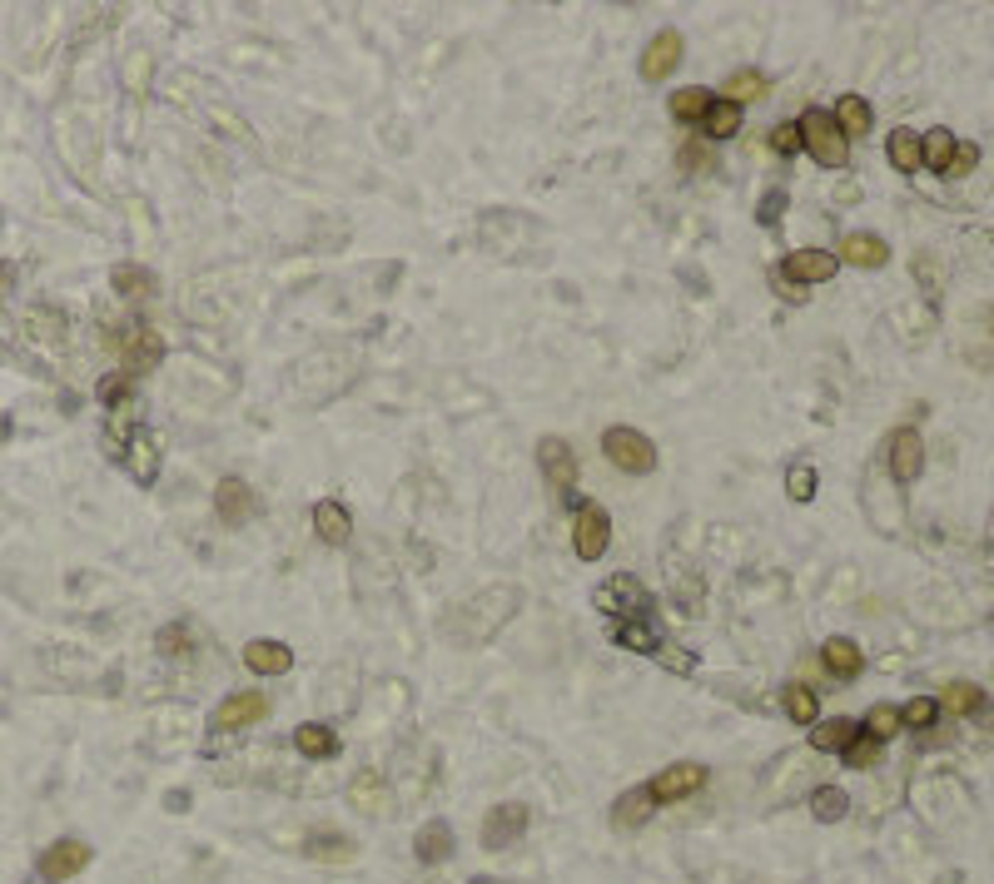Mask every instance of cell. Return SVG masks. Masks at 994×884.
Listing matches in <instances>:
<instances>
[{"label":"cell","mask_w":994,"mask_h":884,"mask_svg":"<svg viewBox=\"0 0 994 884\" xmlns=\"http://www.w3.org/2000/svg\"><path fill=\"white\" fill-rule=\"evenodd\" d=\"M518 611H522V587H518V582L483 587L478 596H468L463 606H453V611L443 616V641L463 646V651H473V646H488Z\"/></svg>","instance_id":"6da1fadb"},{"label":"cell","mask_w":994,"mask_h":884,"mask_svg":"<svg viewBox=\"0 0 994 884\" xmlns=\"http://www.w3.org/2000/svg\"><path fill=\"white\" fill-rule=\"evenodd\" d=\"M796 130H801V150L811 154L821 169H846V164H850V140L840 135V125H836L830 110L811 105L801 120H796Z\"/></svg>","instance_id":"7a4b0ae2"},{"label":"cell","mask_w":994,"mask_h":884,"mask_svg":"<svg viewBox=\"0 0 994 884\" xmlns=\"http://www.w3.org/2000/svg\"><path fill=\"white\" fill-rule=\"evenodd\" d=\"M602 452H607L612 467L632 472V477L657 472V442L647 433H637V428H607V433H602Z\"/></svg>","instance_id":"3957f363"},{"label":"cell","mask_w":994,"mask_h":884,"mask_svg":"<svg viewBox=\"0 0 994 884\" xmlns=\"http://www.w3.org/2000/svg\"><path fill=\"white\" fill-rule=\"evenodd\" d=\"M607 547H612V517L597 507V502H582L577 527H572V552H577L582 562H597Z\"/></svg>","instance_id":"277c9868"},{"label":"cell","mask_w":994,"mask_h":884,"mask_svg":"<svg viewBox=\"0 0 994 884\" xmlns=\"http://www.w3.org/2000/svg\"><path fill=\"white\" fill-rule=\"evenodd\" d=\"M90 855H95V850H90L85 840H55V845L40 855V884H65V880H75L80 870L90 865Z\"/></svg>","instance_id":"5b68a950"},{"label":"cell","mask_w":994,"mask_h":884,"mask_svg":"<svg viewBox=\"0 0 994 884\" xmlns=\"http://www.w3.org/2000/svg\"><path fill=\"white\" fill-rule=\"evenodd\" d=\"M527 820H532V810L518 805V800H512V805H493L483 820V850H512L527 835Z\"/></svg>","instance_id":"8992f818"},{"label":"cell","mask_w":994,"mask_h":884,"mask_svg":"<svg viewBox=\"0 0 994 884\" xmlns=\"http://www.w3.org/2000/svg\"><path fill=\"white\" fill-rule=\"evenodd\" d=\"M652 606V596H647V587H642L637 577H627V572H622V577H612V582H602L597 587V611H627L622 616V621H637L642 611H647Z\"/></svg>","instance_id":"52a82bcc"},{"label":"cell","mask_w":994,"mask_h":884,"mask_svg":"<svg viewBox=\"0 0 994 884\" xmlns=\"http://www.w3.org/2000/svg\"><path fill=\"white\" fill-rule=\"evenodd\" d=\"M701 785H706V765H696V760H676V765H666L657 780H647V790H652L657 805H672V800L696 795Z\"/></svg>","instance_id":"ba28073f"},{"label":"cell","mask_w":994,"mask_h":884,"mask_svg":"<svg viewBox=\"0 0 994 884\" xmlns=\"http://www.w3.org/2000/svg\"><path fill=\"white\" fill-rule=\"evenodd\" d=\"M885 462H890V477H895L900 487H905V482H915L920 472H925V442H920L915 428H900V433H890Z\"/></svg>","instance_id":"9c48e42d"},{"label":"cell","mask_w":994,"mask_h":884,"mask_svg":"<svg viewBox=\"0 0 994 884\" xmlns=\"http://www.w3.org/2000/svg\"><path fill=\"white\" fill-rule=\"evenodd\" d=\"M214 512H219L224 527H244V522H254V512H259V497H254V487L244 477H224L219 487H214Z\"/></svg>","instance_id":"30bf717a"},{"label":"cell","mask_w":994,"mask_h":884,"mask_svg":"<svg viewBox=\"0 0 994 884\" xmlns=\"http://www.w3.org/2000/svg\"><path fill=\"white\" fill-rule=\"evenodd\" d=\"M537 467H542V477H547L552 487L572 497V487H577V452H572L567 442H562V438H542L537 442Z\"/></svg>","instance_id":"8fae6325"},{"label":"cell","mask_w":994,"mask_h":884,"mask_svg":"<svg viewBox=\"0 0 994 884\" xmlns=\"http://www.w3.org/2000/svg\"><path fill=\"white\" fill-rule=\"evenodd\" d=\"M269 696L264 691H239V696H229V701L214 711V731H244V726H254V721H264L269 716Z\"/></svg>","instance_id":"7c38bea8"},{"label":"cell","mask_w":994,"mask_h":884,"mask_svg":"<svg viewBox=\"0 0 994 884\" xmlns=\"http://www.w3.org/2000/svg\"><path fill=\"white\" fill-rule=\"evenodd\" d=\"M836 269H840V259L830 249H796V254H786V264H781V274L791 284H826V279H836Z\"/></svg>","instance_id":"4fadbf2b"},{"label":"cell","mask_w":994,"mask_h":884,"mask_svg":"<svg viewBox=\"0 0 994 884\" xmlns=\"http://www.w3.org/2000/svg\"><path fill=\"white\" fill-rule=\"evenodd\" d=\"M682 65V35L676 30H662V35H652V45H647V55H642V80H666L672 70Z\"/></svg>","instance_id":"5bb4252c"},{"label":"cell","mask_w":994,"mask_h":884,"mask_svg":"<svg viewBox=\"0 0 994 884\" xmlns=\"http://www.w3.org/2000/svg\"><path fill=\"white\" fill-rule=\"evenodd\" d=\"M314 532H319L329 547H348V537H353V517H348V507L338 497H324V502H314Z\"/></svg>","instance_id":"9a60e30c"},{"label":"cell","mask_w":994,"mask_h":884,"mask_svg":"<svg viewBox=\"0 0 994 884\" xmlns=\"http://www.w3.org/2000/svg\"><path fill=\"white\" fill-rule=\"evenodd\" d=\"M840 264H855V269H880V264L890 259V244L880 239V234H846L836 249Z\"/></svg>","instance_id":"2e32d148"},{"label":"cell","mask_w":994,"mask_h":884,"mask_svg":"<svg viewBox=\"0 0 994 884\" xmlns=\"http://www.w3.org/2000/svg\"><path fill=\"white\" fill-rule=\"evenodd\" d=\"M244 666H249V671H259V676H284V671H294V651L284 641H269V636H259V641L244 646Z\"/></svg>","instance_id":"e0dca14e"},{"label":"cell","mask_w":994,"mask_h":884,"mask_svg":"<svg viewBox=\"0 0 994 884\" xmlns=\"http://www.w3.org/2000/svg\"><path fill=\"white\" fill-rule=\"evenodd\" d=\"M413 855L423 860V865H443V860L453 855V825H448V820H428V825H418Z\"/></svg>","instance_id":"ac0fdd59"},{"label":"cell","mask_w":994,"mask_h":884,"mask_svg":"<svg viewBox=\"0 0 994 884\" xmlns=\"http://www.w3.org/2000/svg\"><path fill=\"white\" fill-rule=\"evenodd\" d=\"M120 458H125L130 477H135V482H145V487L160 477V448H155V438H150V433H135V438H130Z\"/></svg>","instance_id":"d6986e66"},{"label":"cell","mask_w":994,"mask_h":884,"mask_svg":"<svg viewBox=\"0 0 994 884\" xmlns=\"http://www.w3.org/2000/svg\"><path fill=\"white\" fill-rule=\"evenodd\" d=\"M821 661L830 676H840V681H855L860 666H865V656H860V646L850 641V636H830V641L821 646Z\"/></svg>","instance_id":"ffe728a7"},{"label":"cell","mask_w":994,"mask_h":884,"mask_svg":"<svg viewBox=\"0 0 994 884\" xmlns=\"http://www.w3.org/2000/svg\"><path fill=\"white\" fill-rule=\"evenodd\" d=\"M652 790L647 785H637V790H627V795H617V805H612V825L617 830H642L652 820Z\"/></svg>","instance_id":"44dd1931"},{"label":"cell","mask_w":994,"mask_h":884,"mask_svg":"<svg viewBox=\"0 0 994 884\" xmlns=\"http://www.w3.org/2000/svg\"><path fill=\"white\" fill-rule=\"evenodd\" d=\"M165 358V343L150 328H130L125 333V373H140V368H155Z\"/></svg>","instance_id":"7402d4cb"},{"label":"cell","mask_w":994,"mask_h":884,"mask_svg":"<svg viewBox=\"0 0 994 884\" xmlns=\"http://www.w3.org/2000/svg\"><path fill=\"white\" fill-rule=\"evenodd\" d=\"M348 800H353L363 815H383L388 810V785H383V775L378 770H358L353 775V785H348Z\"/></svg>","instance_id":"603a6c76"},{"label":"cell","mask_w":994,"mask_h":884,"mask_svg":"<svg viewBox=\"0 0 994 884\" xmlns=\"http://www.w3.org/2000/svg\"><path fill=\"white\" fill-rule=\"evenodd\" d=\"M612 641L622 646V651H637V656H657L662 651V631L657 626H647L637 616V621H617L612 626Z\"/></svg>","instance_id":"cb8c5ba5"},{"label":"cell","mask_w":994,"mask_h":884,"mask_svg":"<svg viewBox=\"0 0 994 884\" xmlns=\"http://www.w3.org/2000/svg\"><path fill=\"white\" fill-rule=\"evenodd\" d=\"M836 125H840V135H846V140H855V135H870V125H875V115H870L865 95H840V105H836Z\"/></svg>","instance_id":"d4e9b609"},{"label":"cell","mask_w":994,"mask_h":884,"mask_svg":"<svg viewBox=\"0 0 994 884\" xmlns=\"http://www.w3.org/2000/svg\"><path fill=\"white\" fill-rule=\"evenodd\" d=\"M766 95H771V80L761 70H736L721 90V100H731V105H751V100H766Z\"/></svg>","instance_id":"484cf974"},{"label":"cell","mask_w":994,"mask_h":884,"mask_svg":"<svg viewBox=\"0 0 994 884\" xmlns=\"http://www.w3.org/2000/svg\"><path fill=\"white\" fill-rule=\"evenodd\" d=\"M885 154H890V164H895L900 174L925 169V154H920V135H915V130H895V135L885 140Z\"/></svg>","instance_id":"4316f807"},{"label":"cell","mask_w":994,"mask_h":884,"mask_svg":"<svg viewBox=\"0 0 994 884\" xmlns=\"http://www.w3.org/2000/svg\"><path fill=\"white\" fill-rule=\"evenodd\" d=\"M855 736H860V726L846 721V716H830V721H816L811 726V746L816 750H846Z\"/></svg>","instance_id":"83f0119b"},{"label":"cell","mask_w":994,"mask_h":884,"mask_svg":"<svg viewBox=\"0 0 994 884\" xmlns=\"http://www.w3.org/2000/svg\"><path fill=\"white\" fill-rule=\"evenodd\" d=\"M294 746H299V755H309V760H329L334 750H338V736L329 731V726L309 721V726H299V731H294Z\"/></svg>","instance_id":"f1b7e54d"},{"label":"cell","mask_w":994,"mask_h":884,"mask_svg":"<svg viewBox=\"0 0 994 884\" xmlns=\"http://www.w3.org/2000/svg\"><path fill=\"white\" fill-rule=\"evenodd\" d=\"M781 706H786V716H791L796 726H816V716H821V701H816V691L811 686H786L781 691Z\"/></svg>","instance_id":"f546056e"},{"label":"cell","mask_w":994,"mask_h":884,"mask_svg":"<svg viewBox=\"0 0 994 884\" xmlns=\"http://www.w3.org/2000/svg\"><path fill=\"white\" fill-rule=\"evenodd\" d=\"M940 711L975 716V711H985V691H980V686H970V681H955V686H945V691H940Z\"/></svg>","instance_id":"4dcf8cb0"},{"label":"cell","mask_w":994,"mask_h":884,"mask_svg":"<svg viewBox=\"0 0 994 884\" xmlns=\"http://www.w3.org/2000/svg\"><path fill=\"white\" fill-rule=\"evenodd\" d=\"M716 105V95L711 90H701V85H686V90H676L672 95V115L676 120H686V125H691V120H706V110Z\"/></svg>","instance_id":"1f68e13d"},{"label":"cell","mask_w":994,"mask_h":884,"mask_svg":"<svg viewBox=\"0 0 994 884\" xmlns=\"http://www.w3.org/2000/svg\"><path fill=\"white\" fill-rule=\"evenodd\" d=\"M955 145H960V140L950 135V130H930V135H920V154H925V164L935 174L950 169V160H955Z\"/></svg>","instance_id":"d6a6232c"},{"label":"cell","mask_w":994,"mask_h":884,"mask_svg":"<svg viewBox=\"0 0 994 884\" xmlns=\"http://www.w3.org/2000/svg\"><path fill=\"white\" fill-rule=\"evenodd\" d=\"M706 140H731L736 130H741V105H731V100H716L711 110H706Z\"/></svg>","instance_id":"836d02e7"},{"label":"cell","mask_w":994,"mask_h":884,"mask_svg":"<svg viewBox=\"0 0 994 884\" xmlns=\"http://www.w3.org/2000/svg\"><path fill=\"white\" fill-rule=\"evenodd\" d=\"M846 810H850V795L840 785H821L811 795V815L821 820V825H836V820H846Z\"/></svg>","instance_id":"e575fe53"},{"label":"cell","mask_w":994,"mask_h":884,"mask_svg":"<svg viewBox=\"0 0 994 884\" xmlns=\"http://www.w3.org/2000/svg\"><path fill=\"white\" fill-rule=\"evenodd\" d=\"M935 721H940V701H935V696H915V701L900 706V726H910V731H930Z\"/></svg>","instance_id":"d590c367"},{"label":"cell","mask_w":994,"mask_h":884,"mask_svg":"<svg viewBox=\"0 0 994 884\" xmlns=\"http://www.w3.org/2000/svg\"><path fill=\"white\" fill-rule=\"evenodd\" d=\"M865 736L870 740H880V746H885L890 736H900V706H870V716H865Z\"/></svg>","instance_id":"8d00e7d4"},{"label":"cell","mask_w":994,"mask_h":884,"mask_svg":"<svg viewBox=\"0 0 994 884\" xmlns=\"http://www.w3.org/2000/svg\"><path fill=\"white\" fill-rule=\"evenodd\" d=\"M304 855H314V860H353V840H348V835H309V840H304Z\"/></svg>","instance_id":"74e56055"},{"label":"cell","mask_w":994,"mask_h":884,"mask_svg":"<svg viewBox=\"0 0 994 884\" xmlns=\"http://www.w3.org/2000/svg\"><path fill=\"white\" fill-rule=\"evenodd\" d=\"M110 279H115V289H120V294H130V298L155 294V274H145L140 264H120V269L110 274Z\"/></svg>","instance_id":"f35d334b"},{"label":"cell","mask_w":994,"mask_h":884,"mask_svg":"<svg viewBox=\"0 0 994 884\" xmlns=\"http://www.w3.org/2000/svg\"><path fill=\"white\" fill-rule=\"evenodd\" d=\"M786 492H791V502L816 497V467L811 462H791V467H786Z\"/></svg>","instance_id":"ab89813d"},{"label":"cell","mask_w":994,"mask_h":884,"mask_svg":"<svg viewBox=\"0 0 994 884\" xmlns=\"http://www.w3.org/2000/svg\"><path fill=\"white\" fill-rule=\"evenodd\" d=\"M875 760H880V740L855 736V740H850V746H846V765H850V770H870V765H875Z\"/></svg>","instance_id":"60d3db41"},{"label":"cell","mask_w":994,"mask_h":884,"mask_svg":"<svg viewBox=\"0 0 994 884\" xmlns=\"http://www.w3.org/2000/svg\"><path fill=\"white\" fill-rule=\"evenodd\" d=\"M786 204H791V199H786V189H766L761 204H756V219H761L766 229H776V224L786 219Z\"/></svg>","instance_id":"b9f144b4"},{"label":"cell","mask_w":994,"mask_h":884,"mask_svg":"<svg viewBox=\"0 0 994 884\" xmlns=\"http://www.w3.org/2000/svg\"><path fill=\"white\" fill-rule=\"evenodd\" d=\"M657 661H662V666H666V671H672V676H691V671H696V656L686 651V646H672V641H662Z\"/></svg>","instance_id":"7bdbcfd3"},{"label":"cell","mask_w":994,"mask_h":884,"mask_svg":"<svg viewBox=\"0 0 994 884\" xmlns=\"http://www.w3.org/2000/svg\"><path fill=\"white\" fill-rule=\"evenodd\" d=\"M771 150L781 154V160H791V154L801 150V130H796V120H791V125H776L771 130Z\"/></svg>","instance_id":"ee69618b"},{"label":"cell","mask_w":994,"mask_h":884,"mask_svg":"<svg viewBox=\"0 0 994 884\" xmlns=\"http://www.w3.org/2000/svg\"><path fill=\"white\" fill-rule=\"evenodd\" d=\"M980 164V145H955V160H950V169H945V179H965L970 169Z\"/></svg>","instance_id":"f6af8a7d"},{"label":"cell","mask_w":994,"mask_h":884,"mask_svg":"<svg viewBox=\"0 0 994 884\" xmlns=\"http://www.w3.org/2000/svg\"><path fill=\"white\" fill-rule=\"evenodd\" d=\"M125 393H130V373H115V378H105V383H100V398H105V403H120Z\"/></svg>","instance_id":"bcb514c9"},{"label":"cell","mask_w":994,"mask_h":884,"mask_svg":"<svg viewBox=\"0 0 994 884\" xmlns=\"http://www.w3.org/2000/svg\"><path fill=\"white\" fill-rule=\"evenodd\" d=\"M696 164H711V154H706L701 145H686L682 150V169H696Z\"/></svg>","instance_id":"7dc6e473"},{"label":"cell","mask_w":994,"mask_h":884,"mask_svg":"<svg viewBox=\"0 0 994 884\" xmlns=\"http://www.w3.org/2000/svg\"><path fill=\"white\" fill-rule=\"evenodd\" d=\"M165 805L174 810V815H180V810H184V805H189V795H184V790H170V795H165Z\"/></svg>","instance_id":"c3c4849f"}]
</instances>
